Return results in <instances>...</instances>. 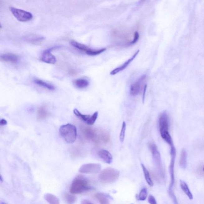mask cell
<instances>
[{
	"mask_svg": "<svg viewBox=\"0 0 204 204\" xmlns=\"http://www.w3.org/2000/svg\"><path fill=\"white\" fill-rule=\"evenodd\" d=\"M110 140V135L107 132H98L97 136L95 143L102 142L103 143H107Z\"/></svg>",
	"mask_w": 204,
	"mask_h": 204,
	"instance_id": "obj_18",
	"label": "cell"
},
{
	"mask_svg": "<svg viewBox=\"0 0 204 204\" xmlns=\"http://www.w3.org/2000/svg\"><path fill=\"white\" fill-rule=\"evenodd\" d=\"M126 130V123L125 122H122V128L120 135V140L121 142H123L125 140V132Z\"/></svg>",
	"mask_w": 204,
	"mask_h": 204,
	"instance_id": "obj_29",
	"label": "cell"
},
{
	"mask_svg": "<svg viewBox=\"0 0 204 204\" xmlns=\"http://www.w3.org/2000/svg\"><path fill=\"white\" fill-rule=\"evenodd\" d=\"M54 48H50L44 51L41 57L40 60L45 63L54 64L56 62V59L51 53Z\"/></svg>",
	"mask_w": 204,
	"mask_h": 204,
	"instance_id": "obj_12",
	"label": "cell"
},
{
	"mask_svg": "<svg viewBox=\"0 0 204 204\" xmlns=\"http://www.w3.org/2000/svg\"><path fill=\"white\" fill-rule=\"evenodd\" d=\"M81 133L87 139L90 140L95 142L97 136L98 132L90 127L82 125L80 127Z\"/></svg>",
	"mask_w": 204,
	"mask_h": 204,
	"instance_id": "obj_11",
	"label": "cell"
},
{
	"mask_svg": "<svg viewBox=\"0 0 204 204\" xmlns=\"http://www.w3.org/2000/svg\"><path fill=\"white\" fill-rule=\"evenodd\" d=\"M64 198L65 201L68 204H74L76 202L77 198L73 194H69L68 193H64Z\"/></svg>",
	"mask_w": 204,
	"mask_h": 204,
	"instance_id": "obj_27",
	"label": "cell"
},
{
	"mask_svg": "<svg viewBox=\"0 0 204 204\" xmlns=\"http://www.w3.org/2000/svg\"><path fill=\"white\" fill-rule=\"evenodd\" d=\"M187 154L186 150L183 149L181 152L179 160L180 166L182 169H185L187 167Z\"/></svg>",
	"mask_w": 204,
	"mask_h": 204,
	"instance_id": "obj_23",
	"label": "cell"
},
{
	"mask_svg": "<svg viewBox=\"0 0 204 204\" xmlns=\"http://www.w3.org/2000/svg\"><path fill=\"white\" fill-rule=\"evenodd\" d=\"M140 52L139 50H138V51H137L135 53V54L132 55V57L130 59H128L126 62L125 63L121 65V66L118 67L115 69L111 71V72L110 73V74L111 75H115L116 74H118V73L121 72L124 70V69H125L127 67L128 65L130 64L131 62H133V61L135 59V58H136V57L137 56L138 53Z\"/></svg>",
	"mask_w": 204,
	"mask_h": 204,
	"instance_id": "obj_13",
	"label": "cell"
},
{
	"mask_svg": "<svg viewBox=\"0 0 204 204\" xmlns=\"http://www.w3.org/2000/svg\"><path fill=\"white\" fill-rule=\"evenodd\" d=\"M74 114L78 118L85 122L87 124L89 125H93L98 117V112H96L92 115H83L77 109H74Z\"/></svg>",
	"mask_w": 204,
	"mask_h": 204,
	"instance_id": "obj_10",
	"label": "cell"
},
{
	"mask_svg": "<svg viewBox=\"0 0 204 204\" xmlns=\"http://www.w3.org/2000/svg\"><path fill=\"white\" fill-rule=\"evenodd\" d=\"M147 79L146 75H144L138 78L131 85L130 92L131 95L135 96L138 95L144 89Z\"/></svg>",
	"mask_w": 204,
	"mask_h": 204,
	"instance_id": "obj_7",
	"label": "cell"
},
{
	"mask_svg": "<svg viewBox=\"0 0 204 204\" xmlns=\"http://www.w3.org/2000/svg\"><path fill=\"white\" fill-rule=\"evenodd\" d=\"M75 86L79 89H84L87 88L89 85V81L85 78H81L77 79L75 82Z\"/></svg>",
	"mask_w": 204,
	"mask_h": 204,
	"instance_id": "obj_25",
	"label": "cell"
},
{
	"mask_svg": "<svg viewBox=\"0 0 204 204\" xmlns=\"http://www.w3.org/2000/svg\"><path fill=\"white\" fill-rule=\"evenodd\" d=\"M159 124L160 130H169V120L168 114L165 111L160 115Z\"/></svg>",
	"mask_w": 204,
	"mask_h": 204,
	"instance_id": "obj_14",
	"label": "cell"
},
{
	"mask_svg": "<svg viewBox=\"0 0 204 204\" xmlns=\"http://www.w3.org/2000/svg\"><path fill=\"white\" fill-rule=\"evenodd\" d=\"M70 44L74 48L85 52L87 55L90 56H95V55H99L105 52L107 50L105 48L98 50L91 49L86 45L74 40L71 41Z\"/></svg>",
	"mask_w": 204,
	"mask_h": 204,
	"instance_id": "obj_4",
	"label": "cell"
},
{
	"mask_svg": "<svg viewBox=\"0 0 204 204\" xmlns=\"http://www.w3.org/2000/svg\"><path fill=\"white\" fill-rule=\"evenodd\" d=\"M98 154L99 157L105 163L111 164L112 162V155L108 151L105 149H101L98 151Z\"/></svg>",
	"mask_w": 204,
	"mask_h": 204,
	"instance_id": "obj_15",
	"label": "cell"
},
{
	"mask_svg": "<svg viewBox=\"0 0 204 204\" xmlns=\"http://www.w3.org/2000/svg\"><path fill=\"white\" fill-rule=\"evenodd\" d=\"M59 132L61 136L67 143H74L76 140L78 134L75 126L69 123L61 126Z\"/></svg>",
	"mask_w": 204,
	"mask_h": 204,
	"instance_id": "obj_2",
	"label": "cell"
},
{
	"mask_svg": "<svg viewBox=\"0 0 204 204\" xmlns=\"http://www.w3.org/2000/svg\"><path fill=\"white\" fill-rule=\"evenodd\" d=\"M26 41L33 44L38 43L42 42L45 38L42 36H30L25 38Z\"/></svg>",
	"mask_w": 204,
	"mask_h": 204,
	"instance_id": "obj_26",
	"label": "cell"
},
{
	"mask_svg": "<svg viewBox=\"0 0 204 204\" xmlns=\"http://www.w3.org/2000/svg\"><path fill=\"white\" fill-rule=\"evenodd\" d=\"M44 198L49 204H60L59 199L55 195L51 193H46Z\"/></svg>",
	"mask_w": 204,
	"mask_h": 204,
	"instance_id": "obj_21",
	"label": "cell"
},
{
	"mask_svg": "<svg viewBox=\"0 0 204 204\" xmlns=\"http://www.w3.org/2000/svg\"><path fill=\"white\" fill-rule=\"evenodd\" d=\"M1 59L3 62H10L11 63L16 64L19 62V57L15 54H6L1 55Z\"/></svg>",
	"mask_w": 204,
	"mask_h": 204,
	"instance_id": "obj_16",
	"label": "cell"
},
{
	"mask_svg": "<svg viewBox=\"0 0 204 204\" xmlns=\"http://www.w3.org/2000/svg\"><path fill=\"white\" fill-rule=\"evenodd\" d=\"M139 33H138V31H135V33H134V38L133 40H132V41H130V42L129 43H128L127 44V45H135V44L137 42L138 40H139Z\"/></svg>",
	"mask_w": 204,
	"mask_h": 204,
	"instance_id": "obj_30",
	"label": "cell"
},
{
	"mask_svg": "<svg viewBox=\"0 0 204 204\" xmlns=\"http://www.w3.org/2000/svg\"><path fill=\"white\" fill-rule=\"evenodd\" d=\"M168 192L169 193V196H170L171 199H172L173 204H179L177 199L176 197L175 196V194L173 192V191H168Z\"/></svg>",
	"mask_w": 204,
	"mask_h": 204,
	"instance_id": "obj_31",
	"label": "cell"
},
{
	"mask_svg": "<svg viewBox=\"0 0 204 204\" xmlns=\"http://www.w3.org/2000/svg\"><path fill=\"white\" fill-rule=\"evenodd\" d=\"M91 189L89 182L86 178L79 175L74 179L71 183L70 192L73 194H79Z\"/></svg>",
	"mask_w": 204,
	"mask_h": 204,
	"instance_id": "obj_1",
	"label": "cell"
},
{
	"mask_svg": "<svg viewBox=\"0 0 204 204\" xmlns=\"http://www.w3.org/2000/svg\"><path fill=\"white\" fill-rule=\"evenodd\" d=\"M148 197V190L146 188H143L141 190L139 195H137L136 198L138 200L145 201Z\"/></svg>",
	"mask_w": 204,
	"mask_h": 204,
	"instance_id": "obj_28",
	"label": "cell"
},
{
	"mask_svg": "<svg viewBox=\"0 0 204 204\" xmlns=\"http://www.w3.org/2000/svg\"><path fill=\"white\" fill-rule=\"evenodd\" d=\"M148 146L152 152L153 158L155 164L157 166L161 173H162V160H161L160 154L158 151L157 146L154 143H149Z\"/></svg>",
	"mask_w": 204,
	"mask_h": 204,
	"instance_id": "obj_9",
	"label": "cell"
},
{
	"mask_svg": "<svg viewBox=\"0 0 204 204\" xmlns=\"http://www.w3.org/2000/svg\"><path fill=\"white\" fill-rule=\"evenodd\" d=\"M7 123V122L5 119H1V121H0V125L1 126H5L6 125Z\"/></svg>",
	"mask_w": 204,
	"mask_h": 204,
	"instance_id": "obj_34",
	"label": "cell"
},
{
	"mask_svg": "<svg viewBox=\"0 0 204 204\" xmlns=\"http://www.w3.org/2000/svg\"><path fill=\"white\" fill-rule=\"evenodd\" d=\"M141 166H142L143 171L145 180H146V182L148 184L150 187L153 186L154 183L152 181V178H151L149 171L148 170V169H147V168L143 164H141Z\"/></svg>",
	"mask_w": 204,
	"mask_h": 204,
	"instance_id": "obj_24",
	"label": "cell"
},
{
	"mask_svg": "<svg viewBox=\"0 0 204 204\" xmlns=\"http://www.w3.org/2000/svg\"><path fill=\"white\" fill-rule=\"evenodd\" d=\"M10 11L15 18L20 22H27L32 19L33 15L30 12L13 7L10 8Z\"/></svg>",
	"mask_w": 204,
	"mask_h": 204,
	"instance_id": "obj_6",
	"label": "cell"
},
{
	"mask_svg": "<svg viewBox=\"0 0 204 204\" xmlns=\"http://www.w3.org/2000/svg\"><path fill=\"white\" fill-rule=\"evenodd\" d=\"M0 181H1V182H2V178L1 175V177H0Z\"/></svg>",
	"mask_w": 204,
	"mask_h": 204,
	"instance_id": "obj_36",
	"label": "cell"
},
{
	"mask_svg": "<svg viewBox=\"0 0 204 204\" xmlns=\"http://www.w3.org/2000/svg\"><path fill=\"white\" fill-rule=\"evenodd\" d=\"M180 184L181 189L185 194L187 195V196L189 197V199L190 200L193 199V195H192L191 191L190 190L189 187H188L186 183L184 181L181 180L180 181Z\"/></svg>",
	"mask_w": 204,
	"mask_h": 204,
	"instance_id": "obj_22",
	"label": "cell"
},
{
	"mask_svg": "<svg viewBox=\"0 0 204 204\" xmlns=\"http://www.w3.org/2000/svg\"><path fill=\"white\" fill-rule=\"evenodd\" d=\"M34 81L37 85L45 88V89L49 90L54 91L55 89V88L54 85H52V84L45 82V81H42V80L35 79L34 80Z\"/></svg>",
	"mask_w": 204,
	"mask_h": 204,
	"instance_id": "obj_20",
	"label": "cell"
},
{
	"mask_svg": "<svg viewBox=\"0 0 204 204\" xmlns=\"http://www.w3.org/2000/svg\"></svg>",
	"mask_w": 204,
	"mask_h": 204,
	"instance_id": "obj_39",
	"label": "cell"
},
{
	"mask_svg": "<svg viewBox=\"0 0 204 204\" xmlns=\"http://www.w3.org/2000/svg\"><path fill=\"white\" fill-rule=\"evenodd\" d=\"M49 115V111L44 106L39 107L37 110V116L39 120L45 119Z\"/></svg>",
	"mask_w": 204,
	"mask_h": 204,
	"instance_id": "obj_17",
	"label": "cell"
},
{
	"mask_svg": "<svg viewBox=\"0 0 204 204\" xmlns=\"http://www.w3.org/2000/svg\"><path fill=\"white\" fill-rule=\"evenodd\" d=\"M95 197L100 204H110V200L106 194L98 192L95 195Z\"/></svg>",
	"mask_w": 204,
	"mask_h": 204,
	"instance_id": "obj_19",
	"label": "cell"
},
{
	"mask_svg": "<svg viewBox=\"0 0 204 204\" xmlns=\"http://www.w3.org/2000/svg\"><path fill=\"white\" fill-rule=\"evenodd\" d=\"M81 204H93L92 203V202H89V201L86 200H84L83 201V202H82V203H81Z\"/></svg>",
	"mask_w": 204,
	"mask_h": 204,
	"instance_id": "obj_35",
	"label": "cell"
},
{
	"mask_svg": "<svg viewBox=\"0 0 204 204\" xmlns=\"http://www.w3.org/2000/svg\"><path fill=\"white\" fill-rule=\"evenodd\" d=\"M171 162L170 163L169 170L170 175V183L168 190H172L175 185V178L174 175V165L176 158V151L175 146L170 147Z\"/></svg>",
	"mask_w": 204,
	"mask_h": 204,
	"instance_id": "obj_5",
	"label": "cell"
},
{
	"mask_svg": "<svg viewBox=\"0 0 204 204\" xmlns=\"http://www.w3.org/2000/svg\"><path fill=\"white\" fill-rule=\"evenodd\" d=\"M1 204H7L5 203V202H1Z\"/></svg>",
	"mask_w": 204,
	"mask_h": 204,
	"instance_id": "obj_37",
	"label": "cell"
},
{
	"mask_svg": "<svg viewBox=\"0 0 204 204\" xmlns=\"http://www.w3.org/2000/svg\"><path fill=\"white\" fill-rule=\"evenodd\" d=\"M148 202L149 204H157L156 199L153 196L150 195L148 197Z\"/></svg>",
	"mask_w": 204,
	"mask_h": 204,
	"instance_id": "obj_32",
	"label": "cell"
},
{
	"mask_svg": "<svg viewBox=\"0 0 204 204\" xmlns=\"http://www.w3.org/2000/svg\"><path fill=\"white\" fill-rule=\"evenodd\" d=\"M120 176V172L117 170L111 168H105L99 174L100 180L105 183H112L116 182Z\"/></svg>",
	"mask_w": 204,
	"mask_h": 204,
	"instance_id": "obj_3",
	"label": "cell"
},
{
	"mask_svg": "<svg viewBox=\"0 0 204 204\" xmlns=\"http://www.w3.org/2000/svg\"><path fill=\"white\" fill-rule=\"evenodd\" d=\"M101 169L100 164L89 163L82 165L79 168V172L85 174H95L100 172Z\"/></svg>",
	"mask_w": 204,
	"mask_h": 204,
	"instance_id": "obj_8",
	"label": "cell"
},
{
	"mask_svg": "<svg viewBox=\"0 0 204 204\" xmlns=\"http://www.w3.org/2000/svg\"><path fill=\"white\" fill-rule=\"evenodd\" d=\"M147 88V84H145V87H144L143 92L142 101L143 103L144 102V101H145V93H146Z\"/></svg>",
	"mask_w": 204,
	"mask_h": 204,
	"instance_id": "obj_33",
	"label": "cell"
},
{
	"mask_svg": "<svg viewBox=\"0 0 204 204\" xmlns=\"http://www.w3.org/2000/svg\"><path fill=\"white\" fill-rule=\"evenodd\" d=\"M203 171L204 172V167H203Z\"/></svg>",
	"mask_w": 204,
	"mask_h": 204,
	"instance_id": "obj_38",
	"label": "cell"
}]
</instances>
